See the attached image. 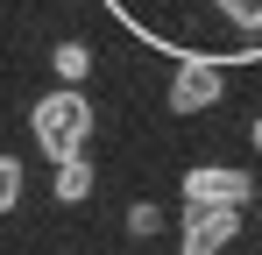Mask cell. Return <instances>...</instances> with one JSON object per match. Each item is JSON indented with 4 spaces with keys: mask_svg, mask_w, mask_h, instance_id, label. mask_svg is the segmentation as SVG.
Masks as SVG:
<instances>
[{
    "mask_svg": "<svg viewBox=\"0 0 262 255\" xmlns=\"http://www.w3.org/2000/svg\"><path fill=\"white\" fill-rule=\"evenodd\" d=\"M92 135V107L78 99V92H50V99H36V142H43L50 156H78Z\"/></svg>",
    "mask_w": 262,
    "mask_h": 255,
    "instance_id": "1",
    "label": "cell"
},
{
    "mask_svg": "<svg viewBox=\"0 0 262 255\" xmlns=\"http://www.w3.org/2000/svg\"><path fill=\"white\" fill-rule=\"evenodd\" d=\"M85 71H92V50H85V42H57V78L78 85Z\"/></svg>",
    "mask_w": 262,
    "mask_h": 255,
    "instance_id": "6",
    "label": "cell"
},
{
    "mask_svg": "<svg viewBox=\"0 0 262 255\" xmlns=\"http://www.w3.org/2000/svg\"><path fill=\"white\" fill-rule=\"evenodd\" d=\"M248 142H255V149H262V121H255V135H248Z\"/></svg>",
    "mask_w": 262,
    "mask_h": 255,
    "instance_id": "9",
    "label": "cell"
},
{
    "mask_svg": "<svg viewBox=\"0 0 262 255\" xmlns=\"http://www.w3.org/2000/svg\"><path fill=\"white\" fill-rule=\"evenodd\" d=\"M85 192H92V163H85V149H78V156H57V199H64V206H78Z\"/></svg>",
    "mask_w": 262,
    "mask_h": 255,
    "instance_id": "5",
    "label": "cell"
},
{
    "mask_svg": "<svg viewBox=\"0 0 262 255\" xmlns=\"http://www.w3.org/2000/svg\"><path fill=\"white\" fill-rule=\"evenodd\" d=\"M7 206H21V163L14 156H0V213Z\"/></svg>",
    "mask_w": 262,
    "mask_h": 255,
    "instance_id": "7",
    "label": "cell"
},
{
    "mask_svg": "<svg viewBox=\"0 0 262 255\" xmlns=\"http://www.w3.org/2000/svg\"><path fill=\"white\" fill-rule=\"evenodd\" d=\"M234 227H241L234 206H191L184 213V255H220L234 241Z\"/></svg>",
    "mask_w": 262,
    "mask_h": 255,
    "instance_id": "3",
    "label": "cell"
},
{
    "mask_svg": "<svg viewBox=\"0 0 262 255\" xmlns=\"http://www.w3.org/2000/svg\"><path fill=\"white\" fill-rule=\"evenodd\" d=\"M184 206H248V177L227 163H199L184 170Z\"/></svg>",
    "mask_w": 262,
    "mask_h": 255,
    "instance_id": "2",
    "label": "cell"
},
{
    "mask_svg": "<svg viewBox=\"0 0 262 255\" xmlns=\"http://www.w3.org/2000/svg\"><path fill=\"white\" fill-rule=\"evenodd\" d=\"M128 234H156V206H135L128 213Z\"/></svg>",
    "mask_w": 262,
    "mask_h": 255,
    "instance_id": "8",
    "label": "cell"
},
{
    "mask_svg": "<svg viewBox=\"0 0 262 255\" xmlns=\"http://www.w3.org/2000/svg\"><path fill=\"white\" fill-rule=\"evenodd\" d=\"M213 99H220V64L213 57H191V64L177 71V85H170V107L177 114H206Z\"/></svg>",
    "mask_w": 262,
    "mask_h": 255,
    "instance_id": "4",
    "label": "cell"
}]
</instances>
